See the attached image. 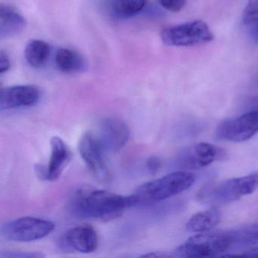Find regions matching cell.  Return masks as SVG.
Masks as SVG:
<instances>
[{
    "mask_svg": "<svg viewBox=\"0 0 258 258\" xmlns=\"http://www.w3.org/2000/svg\"><path fill=\"white\" fill-rule=\"evenodd\" d=\"M99 245L97 233L93 226L81 225L64 232L58 240V247L66 252L90 253Z\"/></svg>",
    "mask_w": 258,
    "mask_h": 258,
    "instance_id": "obj_10",
    "label": "cell"
},
{
    "mask_svg": "<svg viewBox=\"0 0 258 258\" xmlns=\"http://www.w3.org/2000/svg\"><path fill=\"white\" fill-rule=\"evenodd\" d=\"M196 176L189 170H178L140 185L134 196L137 205L162 202L191 188Z\"/></svg>",
    "mask_w": 258,
    "mask_h": 258,
    "instance_id": "obj_2",
    "label": "cell"
},
{
    "mask_svg": "<svg viewBox=\"0 0 258 258\" xmlns=\"http://www.w3.org/2000/svg\"><path fill=\"white\" fill-rule=\"evenodd\" d=\"M161 38L167 46H191L209 43L214 35L205 22L197 20L165 28Z\"/></svg>",
    "mask_w": 258,
    "mask_h": 258,
    "instance_id": "obj_6",
    "label": "cell"
},
{
    "mask_svg": "<svg viewBox=\"0 0 258 258\" xmlns=\"http://www.w3.org/2000/svg\"><path fill=\"white\" fill-rule=\"evenodd\" d=\"M158 2L167 11L178 13L184 8L186 0H158Z\"/></svg>",
    "mask_w": 258,
    "mask_h": 258,
    "instance_id": "obj_20",
    "label": "cell"
},
{
    "mask_svg": "<svg viewBox=\"0 0 258 258\" xmlns=\"http://www.w3.org/2000/svg\"><path fill=\"white\" fill-rule=\"evenodd\" d=\"M25 56L30 66L35 69L44 67L50 56V47L43 40H33L25 48Z\"/></svg>",
    "mask_w": 258,
    "mask_h": 258,
    "instance_id": "obj_18",
    "label": "cell"
},
{
    "mask_svg": "<svg viewBox=\"0 0 258 258\" xmlns=\"http://www.w3.org/2000/svg\"><path fill=\"white\" fill-rule=\"evenodd\" d=\"M26 26L25 18L11 6L0 5V37L10 38L20 34Z\"/></svg>",
    "mask_w": 258,
    "mask_h": 258,
    "instance_id": "obj_14",
    "label": "cell"
},
{
    "mask_svg": "<svg viewBox=\"0 0 258 258\" xmlns=\"http://www.w3.org/2000/svg\"><path fill=\"white\" fill-rule=\"evenodd\" d=\"M55 62L58 70L66 74L81 73L87 68L84 57L77 51L68 48H60L57 50Z\"/></svg>",
    "mask_w": 258,
    "mask_h": 258,
    "instance_id": "obj_16",
    "label": "cell"
},
{
    "mask_svg": "<svg viewBox=\"0 0 258 258\" xmlns=\"http://www.w3.org/2000/svg\"><path fill=\"white\" fill-rule=\"evenodd\" d=\"M55 229L51 220L34 217H23L9 221L1 233L5 239L16 242H31L50 235Z\"/></svg>",
    "mask_w": 258,
    "mask_h": 258,
    "instance_id": "obj_5",
    "label": "cell"
},
{
    "mask_svg": "<svg viewBox=\"0 0 258 258\" xmlns=\"http://www.w3.org/2000/svg\"><path fill=\"white\" fill-rule=\"evenodd\" d=\"M51 154L49 164L43 166L42 179L55 181L62 174L72 158V152L67 144L58 137H53L50 141Z\"/></svg>",
    "mask_w": 258,
    "mask_h": 258,
    "instance_id": "obj_13",
    "label": "cell"
},
{
    "mask_svg": "<svg viewBox=\"0 0 258 258\" xmlns=\"http://www.w3.org/2000/svg\"><path fill=\"white\" fill-rule=\"evenodd\" d=\"M146 168L150 173H156L161 167V161L156 156L150 157L146 161Z\"/></svg>",
    "mask_w": 258,
    "mask_h": 258,
    "instance_id": "obj_22",
    "label": "cell"
},
{
    "mask_svg": "<svg viewBox=\"0 0 258 258\" xmlns=\"http://www.w3.org/2000/svg\"><path fill=\"white\" fill-rule=\"evenodd\" d=\"M232 252L230 231L201 232L187 239L175 250L174 256L180 257L226 256Z\"/></svg>",
    "mask_w": 258,
    "mask_h": 258,
    "instance_id": "obj_4",
    "label": "cell"
},
{
    "mask_svg": "<svg viewBox=\"0 0 258 258\" xmlns=\"http://www.w3.org/2000/svg\"><path fill=\"white\" fill-rule=\"evenodd\" d=\"M1 257H10V258H41L44 256L43 253L40 252H28V251H6L3 252L0 254Z\"/></svg>",
    "mask_w": 258,
    "mask_h": 258,
    "instance_id": "obj_21",
    "label": "cell"
},
{
    "mask_svg": "<svg viewBox=\"0 0 258 258\" xmlns=\"http://www.w3.org/2000/svg\"><path fill=\"white\" fill-rule=\"evenodd\" d=\"M130 135L126 123L120 119L109 117L101 122L96 137L105 152L115 153L126 146Z\"/></svg>",
    "mask_w": 258,
    "mask_h": 258,
    "instance_id": "obj_11",
    "label": "cell"
},
{
    "mask_svg": "<svg viewBox=\"0 0 258 258\" xmlns=\"http://www.w3.org/2000/svg\"><path fill=\"white\" fill-rule=\"evenodd\" d=\"M248 25L250 26L249 35H250L252 41L258 43V19Z\"/></svg>",
    "mask_w": 258,
    "mask_h": 258,
    "instance_id": "obj_24",
    "label": "cell"
},
{
    "mask_svg": "<svg viewBox=\"0 0 258 258\" xmlns=\"http://www.w3.org/2000/svg\"><path fill=\"white\" fill-rule=\"evenodd\" d=\"M81 158L90 171L100 180H108L109 172L104 158V151L96 134L86 132L78 143Z\"/></svg>",
    "mask_w": 258,
    "mask_h": 258,
    "instance_id": "obj_9",
    "label": "cell"
},
{
    "mask_svg": "<svg viewBox=\"0 0 258 258\" xmlns=\"http://www.w3.org/2000/svg\"><path fill=\"white\" fill-rule=\"evenodd\" d=\"M40 92L33 85L6 87L0 93V109H15L36 105L40 100Z\"/></svg>",
    "mask_w": 258,
    "mask_h": 258,
    "instance_id": "obj_12",
    "label": "cell"
},
{
    "mask_svg": "<svg viewBox=\"0 0 258 258\" xmlns=\"http://www.w3.org/2000/svg\"><path fill=\"white\" fill-rule=\"evenodd\" d=\"M142 256L143 257H169V256H173V255L161 253V252H152V253H146Z\"/></svg>",
    "mask_w": 258,
    "mask_h": 258,
    "instance_id": "obj_26",
    "label": "cell"
},
{
    "mask_svg": "<svg viewBox=\"0 0 258 258\" xmlns=\"http://www.w3.org/2000/svg\"><path fill=\"white\" fill-rule=\"evenodd\" d=\"M221 220V213L217 208H212L199 211L187 221V230L190 232H208L218 226Z\"/></svg>",
    "mask_w": 258,
    "mask_h": 258,
    "instance_id": "obj_15",
    "label": "cell"
},
{
    "mask_svg": "<svg viewBox=\"0 0 258 258\" xmlns=\"http://www.w3.org/2000/svg\"><path fill=\"white\" fill-rule=\"evenodd\" d=\"M224 149L208 143H199L185 148L176 157V165L184 170L203 168L217 161L226 159Z\"/></svg>",
    "mask_w": 258,
    "mask_h": 258,
    "instance_id": "obj_7",
    "label": "cell"
},
{
    "mask_svg": "<svg viewBox=\"0 0 258 258\" xmlns=\"http://www.w3.org/2000/svg\"><path fill=\"white\" fill-rule=\"evenodd\" d=\"M10 66H11V63H10V58L4 51H1L0 52V73L4 74L8 72Z\"/></svg>",
    "mask_w": 258,
    "mask_h": 258,
    "instance_id": "obj_23",
    "label": "cell"
},
{
    "mask_svg": "<svg viewBox=\"0 0 258 258\" xmlns=\"http://www.w3.org/2000/svg\"><path fill=\"white\" fill-rule=\"evenodd\" d=\"M147 4V0H110L111 10L114 16L129 19L140 13Z\"/></svg>",
    "mask_w": 258,
    "mask_h": 258,
    "instance_id": "obj_19",
    "label": "cell"
},
{
    "mask_svg": "<svg viewBox=\"0 0 258 258\" xmlns=\"http://www.w3.org/2000/svg\"><path fill=\"white\" fill-rule=\"evenodd\" d=\"M232 252L250 247L258 243V223L230 229Z\"/></svg>",
    "mask_w": 258,
    "mask_h": 258,
    "instance_id": "obj_17",
    "label": "cell"
},
{
    "mask_svg": "<svg viewBox=\"0 0 258 258\" xmlns=\"http://www.w3.org/2000/svg\"><path fill=\"white\" fill-rule=\"evenodd\" d=\"M257 188L258 171H256L205 185L198 192L197 199L207 205H226L251 194Z\"/></svg>",
    "mask_w": 258,
    "mask_h": 258,
    "instance_id": "obj_3",
    "label": "cell"
},
{
    "mask_svg": "<svg viewBox=\"0 0 258 258\" xmlns=\"http://www.w3.org/2000/svg\"><path fill=\"white\" fill-rule=\"evenodd\" d=\"M135 205L134 195L123 196L87 185L74 188L68 202V208L75 217L99 221L117 218Z\"/></svg>",
    "mask_w": 258,
    "mask_h": 258,
    "instance_id": "obj_1",
    "label": "cell"
},
{
    "mask_svg": "<svg viewBox=\"0 0 258 258\" xmlns=\"http://www.w3.org/2000/svg\"><path fill=\"white\" fill-rule=\"evenodd\" d=\"M257 133L258 108L222 122L216 131V136L220 140L241 143L250 140Z\"/></svg>",
    "mask_w": 258,
    "mask_h": 258,
    "instance_id": "obj_8",
    "label": "cell"
},
{
    "mask_svg": "<svg viewBox=\"0 0 258 258\" xmlns=\"http://www.w3.org/2000/svg\"><path fill=\"white\" fill-rule=\"evenodd\" d=\"M238 256H247V257H258V245L250 247L247 250H244L242 253L238 254Z\"/></svg>",
    "mask_w": 258,
    "mask_h": 258,
    "instance_id": "obj_25",
    "label": "cell"
}]
</instances>
